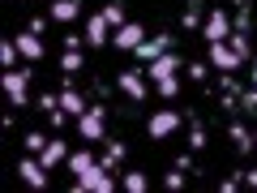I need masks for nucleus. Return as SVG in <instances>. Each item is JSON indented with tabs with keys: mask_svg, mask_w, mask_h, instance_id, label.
<instances>
[{
	"mask_svg": "<svg viewBox=\"0 0 257 193\" xmlns=\"http://www.w3.org/2000/svg\"><path fill=\"white\" fill-rule=\"evenodd\" d=\"M240 108H244V112H257V86H253V90H244V94H240Z\"/></svg>",
	"mask_w": 257,
	"mask_h": 193,
	"instance_id": "nucleus-32",
	"label": "nucleus"
},
{
	"mask_svg": "<svg viewBox=\"0 0 257 193\" xmlns=\"http://www.w3.org/2000/svg\"><path fill=\"white\" fill-rule=\"evenodd\" d=\"M107 43H111V22L103 13L86 18V47H107Z\"/></svg>",
	"mask_w": 257,
	"mask_h": 193,
	"instance_id": "nucleus-10",
	"label": "nucleus"
},
{
	"mask_svg": "<svg viewBox=\"0 0 257 193\" xmlns=\"http://www.w3.org/2000/svg\"><path fill=\"white\" fill-rule=\"evenodd\" d=\"M18 39H5V43H0V64H5V69H13V64H18Z\"/></svg>",
	"mask_w": 257,
	"mask_h": 193,
	"instance_id": "nucleus-25",
	"label": "nucleus"
},
{
	"mask_svg": "<svg viewBox=\"0 0 257 193\" xmlns=\"http://www.w3.org/2000/svg\"><path fill=\"white\" fill-rule=\"evenodd\" d=\"M138 43H146V26L142 22H124L120 30H111V47L116 52H133Z\"/></svg>",
	"mask_w": 257,
	"mask_h": 193,
	"instance_id": "nucleus-6",
	"label": "nucleus"
},
{
	"mask_svg": "<svg viewBox=\"0 0 257 193\" xmlns=\"http://www.w3.org/2000/svg\"><path fill=\"white\" fill-rule=\"evenodd\" d=\"M47 5H52V0H47Z\"/></svg>",
	"mask_w": 257,
	"mask_h": 193,
	"instance_id": "nucleus-37",
	"label": "nucleus"
},
{
	"mask_svg": "<svg viewBox=\"0 0 257 193\" xmlns=\"http://www.w3.org/2000/svg\"><path fill=\"white\" fill-rule=\"evenodd\" d=\"M120 184H124L128 193H146L150 189V176L146 172H124V180H120Z\"/></svg>",
	"mask_w": 257,
	"mask_h": 193,
	"instance_id": "nucleus-23",
	"label": "nucleus"
},
{
	"mask_svg": "<svg viewBox=\"0 0 257 193\" xmlns=\"http://www.w3.org/2000/svg\"><path fill=\"white\" fill-rule=\"evenodd\" d=\"M26 82H30V69H5V77H0V86H5V94H9V103L13 108H26L30 103V90H26Z\"/></svg>",
	"mask_w": 257,
	"mask_h": 193,
	"instance_id": "nucleus-3",
	"label": "nucleus"
},
{
	"mask_svg": "<svg viewBox=\"0 0 257 193\" xmlns=\"http://www.w3.org/2000/svg\"><path fill=\"white\" fill-rule=\"evenodd\" d=\"M202 39H206V43H227V39H231V18L223 9H210L206 22H202Z\"/></svg>",
	"mask_w": 257,
	"mask_h": 193,
	"instance_id": "nucleus-5",
	"label": "nucleus"
},
{
	"mask_svg": "<svg viewBox=\"0 0 257 193\" xmlns=\"http://www.w3.org/2000/svg\"><path fill=\"white\" fill-rule=\"evenodd\" d=\"M240 64H244V60L231 52V43H210V69H219V73H236Z\"/></svg>",
	"mask_w": 257,
	"mask_h": 193,
	"instance_id": "nucleus-11",
	"label": "nucleus"
},
{
	"mask_svg": "<svg viewBox=\"0 0 257 193\" xmlns=\"http://www.w3.org/2000/svg\"><path fill=\"white\" fill-rule=\"evenodd\" d=\"M253 146H257V129H253Z\"/></svg>",
	"mask_w": 257,
	"mask_h": 193,
	"instance_id": "nucleus-36",
	"label": "nucleus"
},
{
	"mask_svg": "<svg viewBox=\"0 0 257 193\" xmlns=\"http://www.w3.org/2000/svg\"><path fill=\"white\" fill-rule=\"evenodd\" d=\"M206 142H210V138H206V129H202V125H193V133H189V146H193V150H206Z\"/></svg>",
	"mask_w": 257,
	"mask_h": 193,
	"instance_id": "nucleus-31",
	"label": "nucleus"
},
{
	"mask_svg": "<svg viewBox=\"0 0 257 193\" xmlns=\"http://www.w3.org/2000/svg\"><path fill=\"white\" fill-rule=\"evenodd\" d=\"M69 155H73V150L64 146V142H60V138H52V142H47V146H43V150H39V163H43V167H47V172H52V167H56V163H69Z\"/></svg>",
	"mask_w": 257,
	"mask_h": 193,
	"instance_id": "nucleus-13",
	"label": "nucleus"
},
{
	"mask_svg": "<svg viewBox=\"0 0 257 193\" xmlns=\"http://www.w3.org/2000/svg\"><path fill=\"white\" fill-rule=\"evenodd\" d=\"M94 163H99V159H94L90 150H73V155H69V172L73 176H82L86 167H94Z\"/></svg>",
	"mask_w": 257,
	"mask_h": 193,
	"instance_id": "nucleus-21",
	"label": "nucleus"
},
{
	"mask_svg": "<svg viewBox=\"0 0 257 193\" xmlns=\"http://www.w3.org/2000/svg\"><path fill=\"white\" fill-rule=\"evenodd\" d=\"M155 90H159V99H176L180 94V77H163V82H155Z\"/></svg>",
	"mask_w": 257,
	"mask_h": 193,
	"instance_id": "nucleus-27",
	"label": "nucleus"
},
{
	"mask_svg": "<svg viewBox=\"0 0 257 193\" xmlns=\"http://www.w3.org/2000/svg\"><path fill=\"white\" fill-rule=\"evenodd\" d=\"M13 39H18V52L26 56V60H43V39H39V35L26 30V35H13Z\"/></svg>",
	"mask_w": 257,
	"mask_h": 193,
	"instance_id": "nucleus-17",
	"label": "nucleus"
},
{
	"mask_svg": "<svg viewBox=\"0 0 257 193\" xmlns=\"http://www.w3.org/2000/svg\"><path fill=\"white\" fill-rule=\"evenodd\" d=\"M77 13H82V0H52V5H47V18L60 22V26H69Z\"/></svg>",
	"mask_w": 257,
	"mask_h": 193,
	"instance_id": "nucleus-14",
	"label": "nucleus"
},
{
	"mask_svg": "<svg viewBox=\"0 0 257 193\" xmlns=\"http://www.w3.org/2000/svg\"><path fill=\"white\" fill-rule=\"evenodd\" d=\"M35 103H39V112H47V116H52V112L60 108V94H52V90H43V94H39Z\"/></svg>",
	"mask_w": 257,
	"mask_h": 193,
	"instance_id": "nucleus-28",
	"label": "nucleus"
},
{
	"mask_svg": "<svg viewBox=\"0 0 257 193\" xmlns=\"http://www.w3.org/2000/svg\"><path fill=\"white\" fill-rule=\"evenodd\" d=\"M202 9H197V0H189V9H184V18H180V26L184 30H202Z\"/></svg>",
	"mask_w": 257,
	"mask_h": 193,
	"instance_id": "nucleus-24",
	"label": "nucleus"
},
{
	"mask_svg": "<svg viewBox=\"0 0 257 193\" xmlns=\"http://www.w3.org/2000/svg\"><path fill=\"white\" fill-rule=\"evenodd\" d=\"M77 133L86 142H107V108L103 103H90V108L77 116Z\"/></svg>",
	"mask_w": 257,
	"mask_h": 193,
	"instance_id": "nucleus-1",
	"label": "nucleus"
},
{
	"mask_svg": "<svg viewBox=\"0 0 257 193\" xmlns=\"http://www.w3.org/2000/svg\"><path fill=\"white\" fill-rule=\"evenodd\" d=\"M219 108H223V112H236V108H240V99H236V94H227V90H223V99H219Z\"/></svg>",
	"mask_w": 257,
	"mask_h": 193,
	"instance_id": "nucleus-33",
	"label": "nucleus"
},
{
	"mask_svg": "<svg viewBox=\"0 0 257 193\" xmlns=\"http://www.w3.org/2000/svg\"><path fill=\"white\" fill-rule=\"evenodd\" d=\"M60 69H64L69 77H73V73H82V69H86V52H82V47H69V52L60 56Z\"/></svg>",
	"mask_w": 257,
	"mask_h": 193,
	"instance_id": "nucleus-19",
	"label": "nucleus"
},
{
	"mask_svg": "<svg viewBox=\"0 0 257 193\" xmlns=\"http://www.w3.org/2000/svg\"><path fill=\"white\" fill-rule=\"evenodd\" d=\"M184 69H189V82H197V86H202V82H206V69H210V64H197V60H189Z\"/></svg>",
	"mask_w": 257,
	"mask_h": 193,
	"instance_id": "nucleus-30",
	"label": "nucleus"
},
{
	"mask_svg": "<svg viewBox=\"0 0 257 193\" xmlns=\"http://www.w3.org/2000/svg\"><path fill=\"white\" fill-rule=\"evenodd\" d=\"M163 52H172V35H155V39H146V43H138V47H133V56H138L142 64L159 60Z\"/></svg>",
	"mask_w": 257,
	"mask_h": 193,
	"instance_id": "nucleus-12",
	"label": "nucleus"
},
{
	"mask_svg": "<svg viewBox=\"0 0 257 193\" xmlns=\"http://www.w3.org/2000/svg\"><path fill=\"white\" fill-rule=\"evenodd\" d=\"M180 125H184L180 112H176V108H163V112H155V116L146 120V133H150V142H167Z\"/></svg>",
	"mask_w": 257,
	"mask_h": 193,
	"instance_id": "nucleus-2",
	"label": "nucleus"
},
{
	"mask_svg": "<svg viewBox=\"0 0 257 193\" xmlns=\"http://www.w3.org/2000/svg\"><path fill=\"white\" fill-rule=\"evenodd\" d=\"M124 155H128V146H124V142H116V138H107V155H103L99 163L107 167V172H116V167L124 163Z\"/></svg>",
	"mask_w": 257,
	"mask_h": 193,
	"instance_id": "nucleus-18",
	"label": "nucleus"
},
{
	"mask_svg": "<svg viewBox=\"0 0 257 193\" xmlns=\"http://www.w3.org/2000/svg\"><path fill=\"white\" fill-rule=\"evenodd\" d=\"M227 138H231V146H236L240 155L257 150V146H253V129H248V125H240V120H231V125H227Z\"/></svg>",
	"mask_w": 257,
	"mask_h": 193,
	"instance_id": "nucleus-15",
	"label": "nucleus"
},
{
	"mask_svg": "<svg viewBox=\"0 0 257 193\" xmlns=\"http://www.w3.org/2000/svg\"><path fill=\"white\" fill-rule=\"evenodd\" d=\"M60 108L69 112V116H82V112L90 108V103H86V94H82V90H73V86H64V90H60Z\"/></svg>",
	"mask_w": 257,
	"mask_h": 193,
	"instance_id": "nucleus-16",
	"label": "nucleus"
},
{
	"mask_svg": "<svg viewBox=\"0 0 257 193\" xmlns=\"http://www.w3.org/2000/svg\"><path fill=\"white\" fill-rule=\"evenodd\" d=\"M73 189H90V193H111L116 189V180H111V172L103 163H94V167H86L82 176H73Z\"/></svg>",
	"mask_w": 257,
	"mask_h": 193,
	"instance_id": "nucleus-4",
	"label": "nucleus"
},
{
	"mask_svg": "<svg viewBox=\"0 0 257 193\" xmlns=\"http://www.w3.org/2000/svg\"><path fill=\"white\" fill-rule=\"evenodd\" d=\"M180 69H184V60H180V56H176V52H163L159 60H150L146 69H142V73H146L150 82H163V77H176Z\"/></svg>",
	"mask_w": 257,
	"mask_h": 193,
	"instance_id": "nucleus-7",
	"label": "nucleus"
},
{
	"mask_svg": "<svg viewBox=\"0 0 257 193\" xmlns=\"http://www.w3.org/2000/svg\"><path fill=\"white\" fill-rule=\"evenodd\" d=\"M227 43H231V52H236L240 60H253V39H248V35H236V30H231Z\"/></svg>",
	"mask_w": 257,
	"mask_h": 193,
	"instance_id": "nucleus-22",
	"label": "nucleus"
},
{
	"mask_svg": "<svg viewBox=\"0 0 257 193\" xmlns=\"http://www.w3.org/2000/svg\"><path fill=\"white\" fill-rule=\"evenodd\" d=\"M253 86H257V52H253Z\"/></svg>",
	"mask_w": 257,
	"mask_h": 193,
	"instance_id": "nucleus-35",
	"label": "nucleus"
},
{
	"mask_svg": "<svg viewBox=\"0 0 257 193\" xmlns=\"http://www.w3.org/2000/svg\"><path fill=\"white\" fill-rule=\"evenodd\" d=\"M103 18H107L111 22V30H120V26H124V0H107V5H103Z\"/></svg>",
	"mask_w": 257,
	"mask_h": 193,
	"instance_id": "nucleus-20",
	"label": "nucleus"
},
{
	"mask_svg": "<svg viewBox=\"0 0 257 193\" xmlns=\"http://www.w3.org/2000/svg\"><path fill=\"white\" fill-rule=\"evenodd\" d=\"M47 142H52V138H47V133H39V129H30L26 138H22V146H26V150H30V155H39V150H43V146H47Z\"/></svg>",
	"mask_w": 257,
	"mask_h": 193,
	"instance_id": "nucleus-26",
	"label": "nucleus"
},
{
	"mask_svg": "<svg viewBox=\"0 0 257 193\" xmlns=\"http://www.w3.org/2000/svg\"><path fill=\"white\" fill-rule=\"evenodd\" d=\"M26 30H30V35H43V30H47V18H30Z\"/></svg>",
	"mask_w": 257,
	"mask_h": 193,
	"instance_id": "nucleus-34",
	"label": "nucleus"
},
{
	"mask_svg": "<svg viewBox=\"0 0 257 193\" xmlns=\"http://www.w3.org/2000/svg\"><path fill=\"white\" fill-rule=\"evenodd\" d=\"M116 90H124L133 103H146V82H142V69H120L116 73Z\"/></svg>",
	"mask_w": 257,
	"mask_h": 193,
	"instance_id": "nucleus-8",
	"label": "nucleus"
},
{
	"mask_svg": "<svg viewBox=\"0 0 257 193\" xmlns=\"http://www.w3.org/2000/svg\"><path fill=\"white\" fill-rule=\"evenodd\" d=\"M163 189H172V193H180V189H184V172H180V167L163 176Z\"/></svg>",
	"mask_w": 257,
	"mask_h": 193,
	"instance_id": "nucleus-29",
	"label": "nucleus"
},
{
	"mask_svg": "<svg viewBox=\"0 0 257 193\" xmlns=\"http://www.w3.org/2000/svg\"><path fill=\"white\" fill-rule=\"evenodd\" d=\"M18 176L30 184V189H47V167L39 163V155H26V159H18Z\"/></svg>",
	"mask_w": 257,
	"mask_h": 193,
	"instance_id": "nucleus-9",
	"label": "nucleus"
}]
</instances>
